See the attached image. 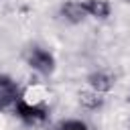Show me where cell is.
<instances>
[{
	"label": "cell",
	"instance_id": "obj_1",
	"mask_svg": "<svg viewBox=\"0 0 130 130\" xmlns=\"http://www.w3.org/2000/svg\"><path fill=\"white\" fill-rule=\"evenodd\" d=\"M12 110H14V116L26 126H39V124L47 122V118H49V108L47 106L30 104L24 98H18L12 106Z\"/></svg>",
	"mask_w": 130,
	"mask_h": 130
},
{
	"label": "cell",
	"instance_id": "obj_2",
	"mask_svg": "<svg viewBox=\"0 0 130 130\" xmlns=\"http://www.w3.org/2000/svg\"><path fill=\"white\" fill-rule=\"evenodd\" d=\"M26 63H28L30 69H35V71L41 73V75H53L55 69H57V59H55V55H53L51 51H47L45 47H39V45L30 47V51H28V55H26Z\"/></svg>",
	"mask_w": 130,
	"mask_h": 130
},
{
	"label": "cell",
	"instance_id": "obj_3",
	"mask_svg": "<svg viewBox=\"0 0 130 130\" xmlns=\"http://www.w3.org/2000/svg\"><path fill=\"white\" fill-rule=\"evenodd\" d=\"M22 98L20 93V85L6 73L0 75V110L8 108V106H14V102Z\"/></svg>",
	"mask_w": 130,
	"mask_h": 130
},
{
	"label": "cell",
	"instance_id": "obj_4",
	"mask_svg": "<svg viewBox=\"0 0 130 130\" xmlns=\"http://www.w3.org/2000/svg\"><path fill=\"white\" fill-rule=\"evenodd\" d=\"M81 8L85 12L87 18H95V20H106L112 14V4L110 0H79Z\"/></svg>",
	"mask_w": 130,
	"mask_h": 130
},
{
	"label": "cell",
	"instance_id": "obj_5",
	"mask_svg": "<svg viewBox=\"0 0 130 130\" xmlns=\"http://www.w3.org/2000/svg\"><path fill=\"white\" fill-rule=\"evenodd\" d=\"M114 77L108 73V71H91L87 75V85L89 89L98 91V93H108L114 89Z\"/></svg>",
	"mask_w": 130,
	"mask_h": 130
},
{
	"label": "cell",
	"instance_id": "obj_6",
	"mask_svg": "<svg viewBox=\"0 0 130 130\" xmlns=\"http://www.w3.org/2000/svg\"><path fill=\"white\" fill-rule=\"evenodd\" d=\"M61 16L69 24H79V22H83L87 18L79 0H67L65 4H61Z\"/></svg>",
	"mask_w": 130,
	"mask_h": 130
},
{
	"label": "cell",
	"instance_id": "obj_7",
	"mask_svg": "<svg viewBox=\"0 0 130 130\" xmlns=\"http://www.w3.org/2000/svg\"><path fill=\"white\" fill-rule=\"evenodd\" d=\"M79 104H81V108L93 112V110H100L104 106V98H102V93L89 89V91H81L79 93Z\"/></svg>",
	"mask_w": 130,
	"mask_h": 130
},
{
	"label": "cell",
	"instance_id": "obj_8",
	"mask_svg": "<svg viewBox=\"0 0 130 130\" xmlns=\"http://www.w3.org/2000/svg\"><path fill=\"white\" fill-rule=\"evenodd\" d=\"M55 130H91V128L87 122H83L79 118H65L55 126Z\"/></svg>",
	"mask_w": 130,
	"mask_h": 130
},
{
	"label": "cell",
	"instance_id": "obj_9",
	"mask_svg": "<svg viewBox=\"0 0 130 130\" xmlns=\"http://www.w3.org/2000/svg\"><path fill=\"white\" fill-rule=\"evenodd\" d=\"M128 128H130V122H128Z\"/></svg>",
	"mask_w": 130,
	"mask_h": 130
}]
</instances>
